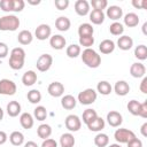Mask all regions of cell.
<instances>
[{
    "label": "cell",
    "mask_w": 147,
    "mask_h": 147,
    "mask_svg": "<svg viewBox=\"0 0 147 147\" xmlns=\"http://www.w3.org/2000/svg\"><path fill=\"white\" fill-rule=\"evenodd\" d=\"M52 63H53V57L52 55L49 54H41L38 60H37V63H36V67L39 71L41 72H45L47 70H49V68L52 67Z\"/></svg>",
    "instance_id": "52a82bcc"
},
{
    "label": "cell",
    "mask_w": 147,
    "mask_h": 147,
    "mask_svg": "<svg viewBox=\"0 0 147 147\" xmlns=\"http://www.w3.org/2000/svg\"><path fill=\"white\" fill-rule=\"evenodd\" d=\"M47 92L49 93V95H52L54 98H59V96H62L63 95V93H64V86L60 82H53V83H51L48 85Z\"/></svg>",
    "instance_id": "30bf717a"
},
{
    "label": "cell",
    "mask_w": 147,
    "mask_h": 147,
    "mask_svg": "<svg viewBox=\"0 0 147 147\" xmlns=\"http://www.w3.org/2000/svg\"><path fill=\"white\" fill-rule=\"evenodd\" d=\"M26 98L31 103H38L41 101V93L39 90H31L28 92Z\"/></svg>",
    "instance_id": "8d00e7d4"
},
{
    "label": "cell",
    "mask_w": 147,
    "mask_h": 147,
    "mask_svg": "<svg viewBox=\"0 0 147 147\" xmlns=\"http://www.w3.org/2000/svg\"><path fill=\"white\" fill-rule=\"evenodd\" d=\"M134 56L141 61L146 60L147 59V47L145 45H138L134 48Z\"/></svg>",
    "instance_id": "d590c367"
},
{
    "label": "cell",
    "mask_w": 147,
    "mask_h": 147,
    "mask_svg": "<svg viewBox=\"0 0 147 147\" xmlns=\"http://www.w3.org/2000/svg\"><path fill=\"white\" fill-rule=\"evenodd\" d=\"M109 147H122V146H121L119 144H111Z\"/></svg>",
    "instance_id": "91938a15"
},
{
    "label": "cell",
    "mask_w": 147,
    "mask_h": 147,
    "mask_svg": "<svg viewBox=\"0 0 147 147\" xmlns=\"http://www.w3.org/2000/svg\"><path fill=\"white\" fill-rule=\"evenodd\" d=\"M96 98H98V93H96L95 90H93V88H85L84 91L79 92L77 99H78V101L82 105L87 106V105H92L96 100Z\"/></svg>",
    "instance_id": "277c9868"
},
{
    "label": "cell",
    "mask_w": 147,
    "mask_h": 147,
    "mask_svg": "<svg viewBox=\"0 0 147 147\" xmlns=\"http://www.w3.org/2000/svg\"><path fill=\"white\" fill-rule=\"evenodd\" d=\"M93 33H94V29H93L92 24H90V23H83L78 28V34H79V37H83V36H93Z\"/></svg>",
    "instance_id": "1f68e13d"
},
{
    "label": "cell",
    "mask_w": 147,
    "mask_h": 147,
    "mask_svg": "<svg viewBox=\"0 0 147 147\" xmlns=\"http://www.w3.org/2000/svg\"><path fill=\"white\" fill-rule=\"evenodd\" d=\"M114 138L119 144H127L130 140L136 138V134L133 131L127 130V129H117L114 133Z\"/></svg>",
    "instance_id": "5b68a950"
},
{
    "label": "cell",
    "mask_w": 147,
    "mask_h": 147,
    "mask_svg": "<svg viewBox=\"0 0 147 147\" xmlns=\"http://www.w3.org/2000/svg\"><path fill=\"white\" fill-rule=\"evenodd\" d=\"M109 31H110V33H111L113 36H121V34L124 32L123 24L119 23V22H114L113 24H110Z\"/></svg>",
    "instance_id": "f35d334b"
},
{
    "label": "cell",
    "mask_w": 147,
    "mask_h": 147,
    "mask_svg": "<svg viewBox=\"0 0 147 147\" xmlns=\"http://www.w3.org/2000/svg\"><path fill=\"white\" fill-rule=\"evenodd\" d=\"M82 61L88 68H98L101 64V56L93 48H85L82 53Z\"/></svg>",
    "instance_id": "7a4b0ae2"
},
{
    "label": "cell",
    "mask_w": 147,
    "mask_h": 147,
    "mask_svg": "<svg viewBox=\"0 0 147 147\" xmlns=\"http://www.w3.org/2000/svg\"><path fill=\"white\" fill-rule=\"evenodd\" d=\"M96 117H98V114H96V111H95L94 109L88 108V109L84 110V113H83V122H84L86 125L90 124L92 121H94Z\"/></svg>",
    "instance_id": "836d02e7"
},
{
    "label": "cell",
    "mask_w": 147,
    "mask_h": 147,
    "mask_svg": "<svg viewBox=\"0 0 147 147\" xmlns=\"http://www.w3.org/2000/svg\"><path fill=\"white\" fill-rule=\"evenodd\" d=\"M111 90H113V87H111L110 83H108L107 80H101V82H99L98 85H96V91H98L100 94H102V95H108V94H110V93H111Z\"/></svg>",
    "instance_id": "4dcf8cb0"
},
{
    "label": "cell",
    "mask_w": 147,
    "mask_h": 147,
    "mask_svg": "<svg viewBox=\"0 0 147 147\" xmlns=\"http://www.w3.org/2000/svg\"><path fill=\"white\" fill-rule=\"evenodd\" d=\"M37 134L41 139H48L52 134V127L48 124H40L37 129Z\"/></svg>",
    "instance_id": "d4e9b609"
},
{
    "label": "cell",
    "mask_w": 147,
    "mask_h": 147,
    "mask_svg": "<svg viewBox=\"0 0 147 147\" xmlns=\"http://www.w3.org/2000/svg\"><path fill=\"white\" fill-rule=\"evenodd\" d=\"M114 91L117 95L124 96L130 92V85L125 80H118V82H116V84L114 86Z\"/></svg>",
    "instance_id": "9a60e30c"
},
{
    "label": "cell",
    "mask_w": 147,
    "mask_h": 147,
    "mask_svg": "<svg viewBox=\"0 0 147 147\" xmlns=\"http://www.w3.org/2000/svg\"><path fill=\"white\" fill-rule=\"evenodd\" d=\"M140 132L144 137H147V122H145L142 125H141V129H140Z\"/></svg>",
    "instance_id": "db71d44e"
},
{
    "label": "cell",
    "mask_w": 147,
    "mask_h": 147,
    "mask_svg": "<svg viewBox=\"0 0 147 147\" xmlns=\"http://www.w3.org/2000/svg\"><path fill=\"white\" fill-rule=\"evenodd\" d=\"M75 138L71 133H63L60 138L61 147H74L75 146Z\"/></svg>",
    "instance_id": "f546056e"
},
{
    "label": "cell",
    "mask_w": 147,
    "mask_h": 147,
    "mask_svg": "<svg viewBox=\"0 0 147 147\" xmlns=\"http://www.w3.org/2000/svg\"><path fill=\"white\" fill-rule=\"evenodd\" d=\"M106 15L110 20H113V21H117V20L122 18V16H123V9L119 6H110V7H108Z\"/></svg>",
    "instance_id": "2e32d148"
},
{
    "label": "cell",
    "mask_w": 147,
    "mask_h": 147,
    "mask_svg": "<svg viewBox=\"0 0 147 147\" xmlns=\"http://www.w3.org/2000/svg\"><path fill=\"white\" fill-rule=\"evenodd\" d=\"M90 5L93 7L94 10H101V11H102L103 9L107 8L108 1H107V0H92V1L90 2Z\"/></svg>",
    "instance_id": "60d3db41"
},
{
    "label": "cell",
    "mask_w": 147,
    "mask_h": 147,
    "mask_svg": "<svg viewBox=\"0 0 147 147\" xmlns=\"http://www.w3.org/2000/svg\"><path fill=\"white\" fill-rule=\"evenodd\" d=\"M87 127H88L90 131H94V132L101 131L105 127V119L102 117L98 116L94 121H92L90 124H87Z\"/></svg>",
    "instance_id": "4316f807"
},
{
    "label": "cell",
    "mask_w": 147,
    "mask_h": 147,
    "mask_svg": "<svg viewBox=\"0 0 147 147\" xmlns=\"http://www.w3.org/2000/svg\"><path fill=\"white\" fill-rule=\"evenodd\" d=\"M28 3H30V5H39V3H40V0H37V1H32V0H28Z\"/></svg>",
    "instance_id": "9f6ffc18"
},
{
    "label": "cell",
    "mask_w": 147,
    "mask_h": 147,
    "mask_svg": "<svg viewBox=\"0 0 147 147\" xmlns=\"http://www.w3.org/2000/svg\"><path fill=\"white\" fill-rule=\"evenodd\" d=\"M75 11L79 16H85L90 13V3L86 0H77L75 2Z\"/></svg>",
    "instance_id": "5bb4252c"
},
{
    "label": "cell",
    "mask_w": 147,
    "mask_h": 147,
    "mask_svg": "<svg viewBox=\"0 0 147 147\" xmlns=\"http://www.w3.org/2000/svg\"><path fill=\"white\" fill-rule=\"evenodd\" d=\"M109 144V138L106 133H98L94 137V145L96 147H106Z\"/></svg>",
    "instance_id": "d6a6232c"
},
{
    "label": "cell",
    "mask_w": 147,
    "mask_h": 147,
    "mask_svg": "<svg viewBox=\"0 0 147 147\" xmlns=\"http://www.w3.org/2000/svg\"><path fill=\"white\" fill-rule=\"evenodd\" d=\"M16 84L7 78L0 80V94L2 95H14L16 93Z\"/></svg>",
    "instance_id": "8992f818"
},
{
    "label": "cell",
    "mask_w": 147,
    "mask_h": 147,
    "mask_svg": "<svg viewBox=\"0 0 147 147\" xmlns=\"http://www.w3.org/2000/svg\"><path fill=\"white\" fill-rule=\"evenodd\" d=\"M41 147H57V142L54 140V139H45L41 144Z\"/></svg>",
    "instance_id": "681fc988"
},
{
    "label": "cell",
    "mask_w": 147,
    "mask_h": 147,
    "mask_svg": "<svg viewBox=\"0 0 147 147\" xmlns=\"http://www.w3.org/2000/svg\"><path fill=\"white\" fill-rule=\"evenodd\" d=\"M130 74L132 77L134 78H141V77H145V74H146V67L140 63V62H136V63H132V65L130 67Z\"/></svg>",
    "instance_id": "7c38bea8"
},
{
    "label": "cell",
    "mask_w": 147,
    "mask_h": 147,
    "mask_svg": "<svg viewBox=\"0 0 147 147\" xmlns=\"http://www.w3.org/2000/svg\"><path fill=\"white\" fill-rule=\"evenodd\" d=\"M8 52H9V49H8L7 44H5V42H0V59L6 57V56L8 55Z\"/></svg>",
    "instance_id": "c3c4849f"
},
{
    "label": "cell",
    "mask_w": 147,
    "mask_h": 147,
    "mask_svg": "<svg viewBox=\"0 0 147 147\" xmlns=\"http://www.w3.org/2000/svg\"><path fill=\"white\" fill-rule=\"evenodd\" d=\"M25 2L23 0H13V11H22L24 9Z\"/></svg>",
    "instance_id": "ee69618b"
},
{
    "label": "cell",
    "mask_w": 147,
    "mask_h": 147,
    "mask_svg": "<svg viewBox=\"0 0 147 147\" xmlns=\"http://www.w3.org/2000/svg\"><path fill=\"white\" fill-rule=\"evenodd\" d=\"M139 109H140V102H138L137 100H131V101H129V103H127V110H129L132 115L138 116Z\"/></svg>",
    "instance_id": "b9f144b4"
},
{
    "label": "cell",
    "mask_w": 147,
    "mask_h": 147,
    "mask_svg": "<svg viewBox=\"0 0 147 147\" xmlns=\"http://www.w3.org/2000/svg\"><path fill=\"white\" fill-rule=\"evenodd\" d=\"M55 7L59 10H64L69 6V0H55Z\"/></svg>",
    "instance_id": "f6af8a7d"
},
{
    "label": "cell",
    "mask_w": 147,
    "mask_h": 147,
    "mask_svg": "<svg viewBox=\"0 0 147 147\" xmlns=\"http://www.w3.org/2000/svg\"><path fill=\"white\" fill-rule=\"evenodd\" d=\"M65 44H67L65 38L63 36H61V34H54V36H52L49 38V45L54 49H57V51L63 49L64 46H65Z\"/></svg>",
    "instance_id": "4fadbf2b"
},
{
    "label": "cell",
    "mask_w": 147,
    "mask_h": 147,
    "mask_svg": "<svg viewBox=\"0 0 147 147\" xmlns=\"http://www.w3.org/2000/svg\"><path fill=\"white\" fill-rule=\"evenodd\" d=\"M90 21L93 24H96V25L102 24L103 21H105V14H103V11L92 9V11L90 13Z\"/></svg>",
    "instance_id": "484cf974"
},
{
    "label": "cell",
    "mask_w": 147,
    "mask_h": 147,
    "mask_svg": "<svg viewBox=\"0 0 147 147\" xmlns=\"http://www.w3.org/2000/svg\"><path fill=\"white\" fill-rule=\"evenodd\" d=\"M99 49L102 54H110L114 52L115 49V42L110 39H105L100 42L99 45Z\"/></svg>",
    "instance_id": "ffe728a7"
},
{
    "label": "cell",
    "mask_w": 147,
    "mask_h": 147,
    "mask_svg": "<svg viewBox=\"0 0 147 147\" xmlns=\"http://www.w3.org/2000/svg\"><path fill=\"white\" fill-rule=\"evenodd\" d=\"M17 40L21 45H29L32 42L33 36L29 30H22L17 36Z\"/></svg>",
    "instance_id": "cb8c5ba5"
},
{
    "label": "cell",
    "mask_w": 147,
    "mask_h": 147,
    "mask_svg": "<svg viewBox=\"0 0 147 147\" xmlns=\"http://www.w3.org/2000/svg\"><path fill=\"white\" fill-rule=\"evenodd\" d=\"M133 7L139 8V9H145L147 6V0H133L132 1Z\"/></svg>",
    "instance_id": "7dc6e473"
},
{
    "label": "cell",
    "mask_w": 147,
    "mask_h": 147,
    "mask_svg": "<svg viewBox=\"0 0 147 147\" xmlns=\"http://www.w3.org/2000/svg\"><path fill=\"white\" fill-rule=\"evenodd\" d=\"M64 125H65V127H67L69 131L76 132V131H78V130L80 129V126H82V121H80V118H79L77 115L71 114V115H68V116L65 117Z\"/></svg>",
    "instance_id": "ba28073f"
},
{
    "label": "cell",
    "mask_w": 147,
    "mask_h": 147,
    "mask_svg": "<svg viewBox=\"0 0 147 147\" xmlns=\"http://www.w3.org/2000/svg\"><path fill=\"white\" fill-rule=\"evenodd\" d=\"M6 110H7V114L10 117H16L21 113V105H20V102H17L15 100L9 101V103L7 105Z\"/></svg>",
    "instance_id": "603a6c76"
},
{
    "label": "cell",
    "mask_w": 147,
    "mask_h": 147,
    "mask_svg": "<svg viewBox=\"0 0 147 147\" xmlns=\"http://www.w3.org/2000/svg\"><path fill=\"white\" fill-rule=\"evenodd\" d=\"M124 24L129 28L137 26L139 24V16L136 13H129L124 16Z\"/></svg>",
    "instance_id": "83f0119b"
},
{
    "label": "cell",
    "mask_w": 147,
    "mask_h": 147,
    "mask_svg": "<svg viewBox=\"0 0 147 147\" xmlns=\"http://www.w3.org/2000/svg\"><path fill=\"white\" fill-rule=\"evenodd\" d=\"M140 91L142 92V93H147V77H144L142 78V80H141V83H140Z\"/></svg>",
    "instance_id": "816d5d0a"
},
{
    "label": "cell",
    "mask_w": 147,
    "mask_h": 147,
    "mask_svg": "<svg viewBox=\"0 0 147 147\" xmlns=\"http://www.w3.org/2000/svg\"><path fill=\"white\" fill-rule=\"evenodd\" d=\"M76 103H77V100L71 94H67V95L62 96V99H61V106L64 109H68V110L74 109L76 107Z\"/></svg>",
    "instance_id": "7402d4cb"
},
{
    "label": "cell",
    "mask_w": 147,
    "mask_h": 147,
    "mask_svg": "<svg viewBox=\"0 0 147 147\" xmlns=\"http://www.w3.org/2000/svg\"><path fill=\"white\" fill-rule=\"evenodd\" d=\"M33 116L37 121H44L47 117V110L44 106H38L33 110Z\"/></svg>",
    "instance_id": "74e56055"
},
{
    "label": "cell",
    "mask_w": 147,
    "mask_h": 147,
    "mask_svg": "<svg viewBox=\"0 0 147 147\" xmlns=\"http://www.w3.org/2000/svg\"><path fill=\"white\" fill-rule=\"evenodd\" d=\"M24 147H39V146L34 141H28V142H25Z\"/></svg>",
    "instance_id": "11a10c76"
},
{
    "label": "cell",
    "mask_w": 147,
    "mask_h": 147,
    "mask_svg": "<svg viewBox=\"0 0 147 147\" xmlns=\"http://www.w3.org/2000/svg\"><path fill=\"white\" fill-rule=\"evenodd\" d=\"M117 46L122 51H129L133 46V39L129 36H121L117 40Z\"/></svg>",
    "instance_id": "e0dca14e"
},
{
    "label": "cell",
    "mask_w": 147,
    "mask_h": 147,
    "mask_svg": "<svg viewBox=\"0 0 147 147\" xmlns=\"http://www.w3.org/2000/svg\"><path fill=\"white\" fill-rule=\"evenodd\" d=\"M70 25H71V22H70V20H69L68 17H65V16H60V17H57L56 21H55V26H56V29H57L59 31H61V32L68 31L69 28H70Z\"/></svg>",
    "instance_id": "d6986e66"
},
{
    "label": "cell",
    "mask_w": 147,
    "mask_h": 147,
    "mask_svg": "<svg viewBox=\"0 0 147 147\" xmlns=\"http://www.w3.org/2000/svg\"><path fill=\"white\" fill-rule=\"evenodd\" d=\"M0 8L3 11H13V0H1L0 1Z\"/></svg>",
    "instance_id": "7bdbcfd3"
},
{
    "label": "cell",
    "mask_w": 147,
    "mask_h": 147,
    "mask_svg": "<svg viewBox=\"0 0 147 147\" xmlns=\"http://www.w3.org/2000/svg\"><path fill=\"white\" fill-rule=\"evenodd\" d=\"M138 116H140L142 118H147V101H144L142 103H140V109H139Z\"/></svg>",
    "instance_id": "bcb514c9"
},
{
    "label": "cell",
    "mask_w": 147,
    "mask_h": 147,
    "mask_svg": "<svg viewBox=\"0 0 147 147\" xmlns=\"http://www.w3.org/2000/svg\"><path fill=\"white\" fill-rule=\"evenodd\" d=\"M107 122L110 126L113 127H118L122 122H123V117L122 115L118 113V111H115V110H111L107 114Z\"/></svg>",
    "instance_id": "8fae6325"
},
{
    "label": "cell",
    "mask_w": 147,
    "mask_h": 147,
    "mask_svg": "<svg viewBox=\"0 0 147 147\" xmlns=\"http://www.w3.org/2000/svg\"><path fill=\"white\" fill-rule=\"evenodd\" d=\"M51 34H52V29L48 24H40L36 28L34 36L38 40H46L51 38Z\"/></svg>",
    "instance_id": "9c48e42d"
},
{
    "label": "cell",
    "mask_w": 147,
    "mask_h": 147,
    "mask_svg": "<svg viewBox=\"0 0 147 147\" xmlns=\"http://www.w3.org/2000/svg\"><path fill=\"white\" fill-rule=\"evenodd\" d=\"M20 123H21V125H22L23 129L29 130V129H31V127L33 126V124H34L33 116H32L31 114H29V113H23V114H21V116H20Z\"/></svg>",
    "instance_id": "ac0fdd59"
},
{
    "label": "cell",
    "mask_w": 147,
    "mask_h": 147,
    "mask_svg": "<svg viewBox=\"0 0 147 147\" xmlns=\"http://www.w3.org/2000/svg\"><path fill=\"white\" fill-rule=\"evenodd\" d=\"M146 28H147V22H145L144 23V25H142V33L146 36L147 34V31H146Z\"/></svg>",
    "instance_id": "6f0895ef"
},
{
    "label": "cell",
    "mask_w": 147,
    "mask_h": 147,
    "mask_svg": "<svg viewBox=\"0 0 147 147\" xmlns=\"http://www.w3.org/2000/svg\"><path fill=\"white\" fill-rule=\"evenodd\" d=\"M9 141L13 146H21L24 142V136L20 131H13L9 136Z\"/></svg>",
    "instance_id": "f1b7e54d"
},
{
    "label": "cell",
    "mask_w": 147,
    "mask_h": 147,
    "mask_svg": "<svg viewBox=\"0 0 147 147\" xmlns=\"http://www.w3.org/2000/svg\"><path fill=\"white\" fill-rule=\"evenodd\" d=\"M8 139V136L5 131H0V145H3Z\"/></svg>",
    "instance_id": "f5cc1de1"
},
{
    "label": "cell",
    "mask_w": 147,
    "mask_h": 147,
    "mask_svg": "<svg viewBox=\"0 0 147 147\" xmlns=\"http://www.w3.org/2000/svg\"><path fill=\"white\" fill-rule=\"evenodd\" d=\"M94 44V37L93 36H83L79 37V46H84L86 48H91Z\"/></svg>",
    "instance_id": "ab89813d"
},
{
    "label": "cell",
    "mask_w": 147,
    "mask_h": 147,
    "mask_svg": "<svg viewBox=\"0 0 147 147\" xmlns=\"http://www.w3.org/2000/svg\"><path fill=\"white\" fill-rule=\"evenodd\" d=\"M65 53H67V55H68L69 57L75 59V57H77L78 55H80V46L77 45V44H71V45H69V46L67 47Z\"/></svg>",
    "instance_id": "e575fe53"
},
{
    "label": "cell",
    "mask_w": 147,
    "mask_h": 147,
    "mask_svg": "<svg viewBox=\"0 0 147 147\" xmlns=\"http://www.w3.org/2000/svg\"><path fill=\"white\" fill-rule=\"evenodd\" d=\"M20 26V20L15 15H5L0 17L1 31H16Z\"/></svg>",
    "instance_id": "3957f363"
},
{
    "label": "cell",
    "mask_w": 147,
    "mask_h": 147,
    "mask_svg": "<svg viewBox=\"0 0 147 147\" xmlns=\"http://www.w3.org/2000/svg\"><path fill=\"white\" fill-rule=\"evenodd\" d=\"M24 61H25V51L22 47L13 48L9 56V67L13 70H21L24 67Z\"/></svg>",
    "instance_id": "6da1fadb"
},
{
    "label": "cell",
    "mask_w": 147,
    "mask_h": 147,
    "mask_svg": "<svg viewBox=\"0 0 147 147\" xmlns=\"http://www.w3.org/2000/svg\"><path fill=\"white\" fill-rule=\"evenodd\" d=\"M37 74L33 70H28L26 72L23 74L22 76V83L25 86H32L36 82H37Z\"/></svg>",
    "instance_id": "44dd1931"
},
{
    "label": "cell",
    "mask_w": 147,
    "mask_h": 147,
    "mask_svg": "<svg viewBox=\"0 0 147 147\" xmlns=\"http://www.w3.org/2000/svg\"><path fill=\"white\" fill-rule=\"evenodd\" d=\"M127 147H142V141L136 137L127 142Z\"/></svg>",
    "instance_id": "f907efd6"
},
{
    "label": "cell",
    "mask_w": 147,
    "mask_h": 147,
    "mask_svg": "<svg viewBox=\"0 0 147 147\" xmlns=\"http://www.w3.org/2000/svg\"><path fill=\"white\" fill-rule=\"evenodd\" d=\"M2 118H3V110H2V108L0 107V121H2Z\"/></svg>",
    "instance_id": "680465c9"
}]
</instances>
